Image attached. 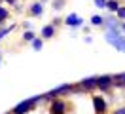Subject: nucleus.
Masks as SVG:
<instances>
[{
	"mask_svg": "<svg viewBox=\"0 0 125 114\" xmlns=\"http://www.w3.org/2000/svg\"><path fill=\"white\" fill-rule=\"evenodd\" d=\"M64 108H66V105L62 101H55L51 105V114H64Z\"/></svg>",
	"mask_w": 125,
	"mask_h": 114,
	"instance_id": "1",
	"label": "nucleus"
},
{
	"mask_svg": "<svg viewBox=\"0 0 125 114\" xmlns=\"http://www.w3.org/2000/svg\"><path fill=\"white\" fill-rule=\"evenodd\" d=\"M93 103H95V110H97V114H104V108H106L104 101H102L101 97H95Z\"/></svg>",
	"mask_w": 125,
	"mask_h": 114,
	"instance_id": "3",
	"label": "nucleus"
},
{
	"mask_svg": "<svg viewBox=\"0 0 125 114\" xmlns=\"http://www.w3.org/2000/svg\"><path fill=\"white\" fill-rule=\"evenodd\" d=\"M108 40L112 42V44H116L117 48H119V50H123V51H125V40H119V38H114V36H112V32L108 34Z\"/></svg>",
	"mask_w": 125,
	"mask_h": 114,
	"instance_id": "4",
	"label": "nucleus"
},
{
	"mask_svg": "<svg viewBox=\"0 0 125 114\" xmlns=\"http://www.w3.org/2000/svg\"><path fill=\"white\" fill-rule=\"evenodd\" d=\"M102 21V19H101V17H99V15H95V17H93V23H95V25H99V23H101Z\"/></svg>",
	"mask_w": 125,
	"mask_h": 114,
	"instance_id": "9",
	"label": "nucleus"
},
{
	"mask_svg": "<svg viewBox=\"0 0 125 114\" xmlns=\"http://www.w3.org/2000/svg\"><path fill=\"white\" fill-rule=\"evenodd\" d=\"M40 12H42V6H38V4L32 6V13H40Z\"/></svg>",
	"mask_w": 125,
	"mask_h": 114,
	"instance_id": "8",
	"label": "nucleus"
},
{
	"mask_svg": "<svg viewBox=\"0 0 125 114\" xmlns=\"http://www.w3.org/2000/svg\"><path fill=\"white\" fill-rule=\"evenodd\" d=\"M97 6H104V0H97Z\"/></svg>",
	"mask_w": 125,
	"mask_h": 114,
	"instance_id": "15",
	"label": "nucleus"
},
{
	"mask_svg": "<svg viewBox=\"0 0 125 114\" xmlns=\"http://www.w3.org/2000/svg\"><path fill=\"white\" fill-rule=\"evenodd\" d=\"M116 114H125V108H119V110H116Z\"/></svg>",
	"mask_w": 125,
	"mask_h": 114,
	"instance_id": "14",
	"label": "nucleus"
},
{
	"mask_svg": "<svg viewBox=\"0 0 125 114\" xmlns=\"http://www.w3.org/2000/svg\"><path fill=\"white\" fill-rule=\"evenodd\" d=\"M34 48H36V50H40V48H42V42H40V40H36V42H34Z\"/></svg>",
	"mask_w": 125,
	"mask_h": 114,
	"instance_id": "12",
	"label": "nucleus"
},
{
	"mask_svg": "<svg viewBox=\"0 0 125 114\" xmlns=\"http://www.w3.org/2000/svg\"><path fill=\"white\" fill-rule=\"evenodd\" d=\"M108 8H110V10H116L117 4H116V2H108Z\"/></svg>",
	"mask_w": 125,
	"mask_h": 114,
	"instance_id": "10",
	"label": "nucleus"
},
{
	"mask_svg": "<svg viewBox=\"0 0 125 114\" xmlns=\"http://www.w3.org/2000/svg\"><path fill=\"white\" fill-rule=\"evenodd\" d=\"M117 82H119V84H125V74H121V76H117Z\"/></svg>",
	"mask_w": 125,
	"mask_h": 114,
	"instance_id": "11",
	"label": "nucleus"
},
{
	"mask_svg": "<svg viewBox=\"0 0 125 114\" xmlns=\"http://www.w3.org/2000/svg\"><path fill=\"white\" fill-rule=\"evenodd\" d=\"M4 17H6V10H2V8H0V19H4Z\"/></svg>",
	"mask_w": 125,
	"mask_h": 114,
	"instance_id": "13",
	"label": "nucleus"
},
{
	"mask_svg": "<svg viewBox=\"0 0 125 114\" xmlns=\"http://www.w3.org/2000/svg\"><path fill=\"white\" fill-rule=\"evenodd\" d=\"M51 34H53V29H51V27H46V29H44V36H51Z\"/></svg>",
	"mask_w": 125,
	"mask_h": 114,
	"instance_id": "7",
	"label": "nucleus"
},
{
	"mask_svg": "<svg viewBox=\"0 0 125 114\" xmlns=\"http://www.w3.org/2000/svg\"><path fill=\"white\" fill-rule=\"evenodd\" d=\"M32 105H34V99L27 101V103H23V105H19V106L15 108V110H13V112H15V114H23V112H27V110H29V108H31Z\"/></svg>",
	"mask_w": 125,
	"mask_h": 114,
	"instance_id": "2",
	"label": "nucleus"
},
{
	"mask_svg": "<svg viewBox=\"0 0 125 114\" xmlns=\"http://www.w3.org/2000/svg\"><path fill=\"white\" fill-rule=\"evenodd\" d=\"M95 84H97V86H101V88H108V86H110V78L102 76V78H99V80H95Z\"/></svg>",
	"mask_w": 125,
	"mask_h": 114,
	"instance_id": "5",
	"label": "nucleus"
},
{
	"mask_svg": "<svg viewBox=\"0 0 125 114\" xmlns=\"http://www.w3.org/2000/svg\"><path fill=\"white\" fill-rule=\"evenodd\" d=\"M66 23H68V25H80V17L78 15H68V17H66Z\"/></svg>",
	"mask_w": 125,
	"mask_h": 114,
	"instance_id": "6",
	"label": "nucleus"
}]
</instances>
